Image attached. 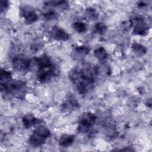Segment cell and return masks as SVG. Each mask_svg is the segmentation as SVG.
Masks as SVG:
<instances>
[{"label":"cell","instance_id":"cell-18","mask_svg":"<svg viewBox=\"0 0 152 152\" xmlns=\"http://www.w3.org/2000/svg\"><path fill=\"white\" fill-rule=\"evenodd\" d=\"M34 132L37 133L38 134L42 135V137L46 138V139L50 136V131L47 127L45 126H39L34 131Z\"/></svg>","mask_w":152,"mask_h":152},{"label":"cell","instance_id":"cell-16","mask_svg":"<svg viewBox=\"0 0 152 152\" xmlns=\"http://www.w3.org/2000/svg\"><path fill=\"white\" fill-rule=\"evenodd\" d=\"M132 48L133 51L138 55H143L147 52L145 48L143 45L137 42H135L132 45Z\"/></svg>","mask_w":152,"mask_h":152},{"label":"cell","instance_id":"cell-17","mask_svg":"<svg viewBox=\"0 0 152 152\" xmlns=\"http://www.w3.org/2000/svg\"><path fill=\"white\" fill-rule=\"evenodd\" d=\"M90 49L88 47L85 46H77L74 49V53H76V55L79 57H84L86 56L89 53Z\"/></svg>","mask_w":152,"mask_h":152},{"label":"cell","instance_id":"cell-14","mask_svg":"<svg viewBox=\"0 0 152 152\" xmlns=\"http://www.w3.org/2000/svg\"><path fill=\"white\" fill-rule=\"evenodd\" d=\"M74 141V137L69 134H64L59 140V144L62 147H68L71 145Z\"/></svg>","mask_w":152,"mask_h":152},{"label":"cell","instance_id":"cell-9","mask_svg":"<svg viewBox=\"0 0 152 152\" xmlns=\"http://www.w3.org/2000/svg\"><path fill=\"white\" fill-rule=\"evenodd\" d=\"M52 36L57 40L65 41L69 39V34L64 29L58 27H55L52 29Z\"/></svg>","mask_w":152,"mask_h":152},{"label":"cell","instance_id":"cell-20","mask_svg":"<svg viewBox=\"0 0 152 152\" xmlns=\"http://www.w3.org/2000/svg\"><path fill=\"white\" fill-rule=\"evenodd\" d=\"M74 29L78 33H83L86 30V25L81 21H76L73 24Z\"/></svg>","mask_w":152,"mask_h":152},{"label":"cell","instance_id":"cell-1","mask_svg":"<svg viewBox=\"0 0 152 152\" xmlns=\"http://www.w3.org/2000/svg\"><path fill=\"white\" fill-rule=\"evenodd\" d=\"M96 74L95 66L88 64H84L81 66H76L69 73L70 81L77 86L80 94H85L93 86Z\"/></svg>","mask_w":152,"mask_h":152},{"label":"cell","instance_id":"cell-15","mask_svg":"<svg viewBox=\"0 0 152 152\" xmlns=\"http://www.w3.org/2000/svg\"><path fill=\"white\" fill-rule=\"evenodd\" d=\"M95 57L99 61H104L107 57V53L106 49L103 47H99L94 51Z\"/></svg>","mask_w":152,"mask_h":152},{"label":"cell","instance_id":"cell-6","mask_svg":"<svg viewBox=\"0 0 152 152\" xmlns=\"http://www.w3.org/2000/svg\"><path fill=\"white\" fill-rule=\"evenodd\" d=\"M21 15L25 18L26 23L28 24L34 23L37 19L38 16L36 12L29 7H24L20 10Z\"/></svg>","mask_w":152,"mask_h":152},{"label":"cell","instance_id":"cell-19","mask_svg":"<svg viewBox=\"0 0 152 152\" xmlns=\"http://www.w3.org/2000/svg\"><path fill=\"white\" fill-rule=\"evenodd\" d=\"M94 30L96 33L102 34H104L107 30V26L103 23H97L94 26Z\"/></svg>","mask_w":152,"mask_h":152},{"label":"cell","instance_id":"cell-8","mask_svg":"<svg viewBox=\"0 0 152 152\" xmlns=\"http://www.w3.org/2000/svg\"><path fill=\"white\" fill-rule=\"evenodd\" d=\"M11 81V73L4 69H1L0 72V83L1 89L3 91L8 84Z\"/></svg>","mask_w":152,"mask_h":152},{"label":"cell","instance_id":"cell-11","mask_svg":"<svg viewBox=\"0 0 152 152\" xmlns=\"http://www.w3.org/2000/svg\"><path fill=\"white\" fill-rule=\"evenodd\" d=\"M78 106V103L77 101L72 97L69 96L66 100L62 104L61 110L63 112H68L72 109L77 108Z\"/></svg>","mask_w":152,"mask_h":152},{"label":"cell","instance_id":"cell-23","mask_svg":"<svg viewBox=\"0 0 152 152\" xmlns=\"http://www.w3.org/2000/svg\"><path fill=\"white\" fill-rule=\"evenodd\" d=\"M8 7V1H1V11L3 12L4 10H6Z\"/></svg>","mask_w":152,"mask_h":152},{"label":"cell","instance_id":"cell-24","mask_svg":"<svg viewBox=\"0 0 152 152\" xmlns=\"http://www.w3.org/2000/svg\"><path fill=\"white\" fill-rule=\"evenodd\" d=\"M148 102H147V106H148V107H150L151 106V101L150 99L148 100Z\"/></svg>","mask_w":152,"mask_h":152},{"label":"cell","instance_id":"cell-22","mask_svg":"<svg viewBox=\"0 0 152 152\" xmlns=\"http://www.w3.org/2000/svg\"><path fill=\"white\" fill-rule=\"evenodd\" d=\"M44 18L47 20H52L55 19L57 17V14L52 10H49L46 11L43 14Z\"/></svg>","mask_w":152,"mask_h":152},{"label":"cell","instance_id":"cell-13","mask_svg":"<svg viewBox=\"0 0 152 152\" xmlns=\"http://www.w3.org/2000/svg\"><path fill=\"white\" fill-rule=\"evenodd\" d=\"M22 122L26 128H28L38 124L39 119L32 114H27L23 118Z\"/></svg>","mask_w":152,"mask_h":152},{"label":"cell","instance_id":"cell-4","mask_svg":"<svg viewBox=\"0 0 152 152\" xmlns=\"http://www.w3.org/2000/svg\"><path fill=\"white\" fill-rule=\"evenodd\" d=\"M13 68L18 71L24 72L29 69L31 66L30 61L23 56H17L13 58L12 61Z\"/></svg>","mask_w":152,"mask_h":152},{"label":"cell","instance_id":"cell-7","mask_svg":"<svg viewBox=\"0 0 152 152\" xmlns=\"http://www.w3.org/2000/svg\"><path fill=\"white\" fill-rule=\"evenodd\" d=\"M54 75L55 70L52 66L47 69L39 70L37 73V80L42 83L47 82L48 81H49Z\"/></svg>","mask_w":152,"mask_h":152},{"label":"cell","instance_id":"cell-3","mask_svg":"<svg viewBox=\"0 0 152 152\" xmlns=\"http://www.w3.org/2000/svg\"><path fill=\"white\" fill-rule=\"evenodd\" d=\"M131 23L134 27V33L135 34L142 35L146 33L148 29V25L144 21L142 17L137 15L131 19Z\"/></svg>","mask_w":152,"mask_h":152},{"label":"cell","instance_id":"cell-2","mask_svg":"<svg viewBox=\"0 0 152 152\" xmlns=\"http://www.w3.org/2000/svg\"><path fill=\"white\" fill-rule=\"evenodd\" d=\"M97 117L95 114L91 112L83 113L78 122V131L81 133H87L96 122Z\"/></svg>","mask_w":152,"mask_h":152},{"label":"cell","instance_id":"cell-5","mask_svg":"<svg viewBox=\"0 0 152 152\" xmlns=\"http://www.w3.org/2000/svg\"><path fill=\"white\" fill-rule=\"evenodd\" d=\"M26 84L21 80H15L11 81L6 87L4 92H7L13 94H20L25 89Z\"/></svg>","mask_w":152,"mask_h":152},{"label":"cell","instance_id":"cell-12","mask_svg":"<svg viewBox=\"0 0 152 152\" xmlns=\"http://www.w3.org/2000/svg\"><path fill=\"white\" fill-rule=\"evenodd\" d=\"M46 138L38 134L37 133L33 132L30 135L28 141L29 143L34 147H39L43 144L46 141Z\"/></svg>","mask_w":152,"mask_h":152},{"label":"cell","instance_id":"cell-10","mask_svg":"<svg viewBox=\"0 0 152 152\" xmlns=\"http://www.w3.org/2000/svg\"><path fill=\"white\" fill-rule=\"evenodd\" d=\"M36 62L39 70L47 69L53 66L52 61L49 57L45 55H43L39 58H38L36 59Z\"/></svg>","mask_w":152,"mask_h":152},{"label":"cell","instance_id":"cell-21","mask_svg":"<svg viewBox=\"0 0 152 152\" xmlns=\"http://www.w3.org/2000/svg\"><path fill=\"white\" fill-rule=\"evenodd\" d=\"M86 15L90 19V20H94L97 18L98 14L96 11L92 8H89L86 9L85 11Z\"/></svg>","mask_w":152,"mask_h":152}]
</instances>
